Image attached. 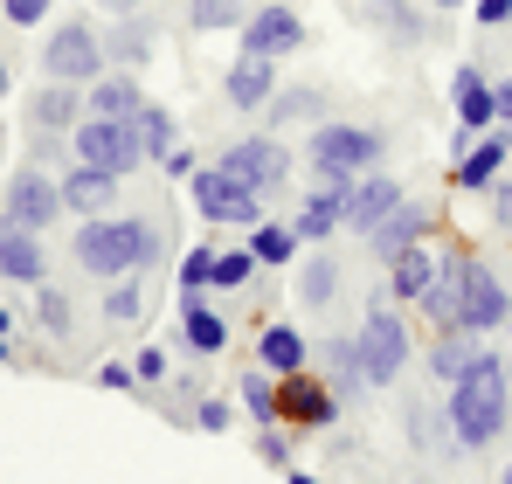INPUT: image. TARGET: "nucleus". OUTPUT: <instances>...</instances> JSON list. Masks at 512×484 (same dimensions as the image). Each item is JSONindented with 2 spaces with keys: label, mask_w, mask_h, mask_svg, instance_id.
I'll use <instances>...</instances> for the list:
<instances>
[{
  "label": "nucleus",
  "mask_w": 512,
  "mask_h": 484,
  "mask_svg": "<svg viewBox=\"0 0 512 484\" xmlns=\"http://www.w3.org/2000/svg\"><path fill=\"white\" fill-rule=\"evenodd\" d=\"M340 201H346V187H312L305 194V208H298V242H326L333 229H340Z\"/></svg>",
  "instance_id": "24"
},
{
  "label": "nucleus",
  "mask_w": 512,
  "mask_h": 484,
  "mask_svg": "<svg viewBox=\"0 0 512 484\" xmlns=\"http://www.w3.org/2000/svg\"><path fill=\"white\" fill-rule=\"evenodd\" d=\"M305 153H312V173H319L326 187H346V180H360V173L374 166V153H381V132L319 118V125H312V139H305Z\"/></svg>",
  "instance_id": "3"
},
{
  "label": "nucleus",
  "mask_w": 512,
  "mask_h": 484,
  "mask_svg": "<svg viewBox=\"0 0 512 484\" xmlns=\"http://www.w3.org/2000/svg\"><path fill=\"white\" fill-rule=\"evenodd\" d=\"M512 319V298L506 284H499V270L492 263H478V256H464V332H492V325Z\"/></svg>",
  "instance_id": "10"
},
{
  "label": "nucleus",
  "mask_w": 512,
  "mask_h": 484,
  "mask_svg": "<svg viewBox=\"0 0 512 484\" xmlns=\"http://www.w3.org/2000/svg\"><path fill=\"white\" fill-rule=\"evenodd\" d=\"M312 353H305V332L298 325H263L256 332V367H270V374H298Z\"/></svg>",
  "instance_id": "20"
},
{
  "label": "nucleus",
  "mask_w": 512,
  "mask_h": 484,
  "mask_svg": "<svg viewBox=\"0 0 512 484\" xmlns=\"http://www.w3.org/2000/svg\"><path fill=\"white\" fill-rule=\"evenodd\" d=\"M485 194H492V222H499V229L512 236V180H492Z\"/></svg>",
  "instance_id": "42"
},
{
  "label": "nucleus",
  "mask_w": 512,
  "mask_h": 484,
  "mask_svg": "<svg viewBox=\"0 0 512 484\" xmlns=\"http://www.w3.org/2000/svg\"><path fill=\"white\" fill-rule=\"evenodd\" d=\"M270 118H277V125H319V118H326V90H312V83H298V90H284V97H270Z\"/></svg>",
  "instance_id": "29"
},
{
  "label": "nucleus",
  "mask_w": 512,
  "mask_h": 484,
  "mask_svg": "<svg viewBox=\"0 0 512 484\" xmlns=\"http://www.w3.org/2000/svg\"><path fill=\"white\" fill-rule=\"evenodd\" d=\"M436 7H464V0H436Z\"/></svg>",
  "instance_id": "55"
},
{
  "label": "nucleus",
  "mask_w": 512,
  "mask_h": 484,
  "mask_svg": "<svg viewBox=\"0 0 512 484\" xmlns=\"http://www.w3.org/2000/svg\"><path fill=\"white\" fill-rule=\"evenodd\" d=\"M478 21H492V28L512 21V0H478Z\"/></svg>",
  "instance_id": "48"
},
{
  "label": "nucleus",
  "mask_w": 512,
  "mask_h": 484,
  "mask_svg": "<svg viewBox=\"0 0 512 484\" xmlns=\"http://www.w3.org/2000/svg\"><path fill=\"white\" fill-rule=\"evenodd\" d=\"M416 305H423V319L436 332H450V325L464 319V256H436V277H429V291Z\"/></svg>",
  "instance_id": "15"
},
{
  "label": "nucleus",
  "mask_w": 512,
  "mask_h": 484,
  "mask_svg": "<svg viewBox=\"0 0 512 484\" xmlns=\"http://www.w3.org/2000/svg\"><path fill=\"white\" fill-rule=\"evenodd\" d=\"M250 256H256V270H270V263H291V256H298V229L256 222V229H250Z\"/></svg>",
  "instance_id": "34"
},
{
  "label": "nucleus",
  "mask_w": 512,
  "mask_h": 484,
  "mask_svg": "<svg viewBox=\"0 0 512 484\" xmlns=\"http://www.w3.org/2000/svg\"><path fill=\"white\" fill-rule=\"evenodd\" d=\"M250 270H256L250 249H215V277H208V284H215V291H243Z\"/></svg>",
  "instance_id": "37"
},
{
  "label": "nucleus",
  "mask_w": 512,
  "mask_h": 484,
  "mask_svg": "<svg viewBox=\"0 0 512 484\" xmlns=\"http://www.w3.org/2000/svg\"><path fill=\"white\" fill-rule=\"evenodd\" d=\"M0 277H7V284H42V277H49V256H42V236H35V229L0 222Z\"/></svg>",
  "instance_id": "16"
},
{
  "label": "nucleus",
  "mask_w": 512,
  "mask_h": 484,
  "mask_svg": "<svg viewBox=\"0 0 512 484\" xmlns=\"http://www.w3.org/2000/svg\"><path fill=\"white\" fill-rule=\"evenodd\" d=\"M291 484H319V478H312V471H291Z\"/></svg>",
  "instance_id": "51"
},
{
  "label": "nucleus",
  "mask_w": 512,
  "mask_h": 484,
  "mask_svg": "<svg viewBox=\"0 0 512 484\" xmlns=\"http://www.w3.org/2000/svg\"><path fill=\"white\" fill-rule=\"evenodd\" d=\"M180 339H187L194 353H222V346H229V325L201 305V291H180Z\"/></svg>",
  "instance_id": "22"
},
{
  "label": "nucleus",
  "mask_w": 512,
  "mask_h": 484,
  "mask_svg": "<svg viewBox=\"0 0 512 484\" xmlns=\"http://www.w3.org/2000/svg\"><path fill=\"white\" fill-rule=\"evenodd\" d=\"M326 388H333V402H353V395L367 388V374H360V353H353V339H326Z\"/></svg>",
  "instance_id": "27"
},
{
  "label": "nucleus",
  "mask_w": 512,
  "mask_h": 484,
  "mask_svg": "<svg viewBox=\"0 0 512 484\" xmlns=\"http://www.w3.org/2000/svg\"><path fill=\"white\" fill-rule=\"evenodd\" d=\"M443 422H450V415H436V408L416 402V408H409V443H416V450H450L457 436H450Z\"/></svg>",
  "instance_id": "36"
},
{
  "label": "nucleus",
  "mask_w": 512,
  "mask_h": 484,
  "mask_svg": "<svg viewBox=\"0 0 512 484\" xmlns=\"http://www.w3.org/2000/svg\"><path fill=\"white\" fill-rule=\"evenodd\" d=\"M478 353H485V346H478V332H464V325H450V332H443V339L429 346V360H423V367L436 374V381H457V374H464V367H471Z\"/></svg>",
  "instance_id": "25"
},
{
  "label": "nucleus",
  "mask_w": 512,
  "mask_h": 484,
  "mask_svg": "<svg viewBox=\"0 0 512 484\" xmlns=\"http://www.w3.org/2000/svg\"><path fill=\"white\" fill-rule=\"evenodd\" d=\"M312 28L298 21V7H256L250 21H243V56H263V63H277V56H291L298 42H305Z\"/></svg>",
  "instance_id": "11"
},
{
  "label": "nucleus",
  "mask_w": 512,
  "mask_h": 484,
  "mask_svg": "<svg viewBox=\"0 0 512 484\" xmlns=\"http://www.w3.org/2000/svg\"><path fill=\"white\" fill-rule=\"evenodd\" d=\"M353 353H360L367 388H388V381L409 367V325L395 319V312H367L360 332H353Z\"/></svg>",
  "instance_id": "5"
},
{
  "label": "nucleus",
  "mask_w": 512,
  "mask_h": 484,
  "mask_svg": "<svg viewBox=\"0 0 512 484\" xmlns=\"http://www.w3.org/2000/svg\"><path fill=\"white\" fill-rule=\"evenodd\" d=\"M340 415V402H333V388L319 381V374H277V422H291V429H326Z\"/></svg>",
  "instance_id": "9"
},
{
  "label": "nucleus",
  "mask_w": 512,
  "mask_h": 484,
  "mask_svg": "<svg viewBox=\"0 0 512 484\" xmlns=\"http://www.w3.org/2000/svg\"><path fill=\"white\" fill-rule=\"evenodd\" d=\"M222 97H229L236 111H263V104L277 97V77H270V63H263V56H243V63L229 70V83H222Z\"/></svg>",
  "instance_id": "21"
},
{
  "label": "nucleus",
  "mask_w": 512,
  "mask_h": 484,
  "mask_svg": "<svg viewBox=\"0 0 512 484\" xmlns=\"http://www.w3.org/2000/svg\"><path fill=\"white\" fill-rule=\"evenodd\" d=\"M416 242H429V208L423 201H395L374 229H367V249L388 263V256H402V249H416Z\"/></svg>",
  "instance_id": "14"
},
{
  "label": "nucleus",
  "mask_w": 512,
  "mask_h": 484,
  "mask_svg": "<svg viewBox=\"0 0 512 484\" xmlns=\"http://www.w3.org/2000/svg\"><path fill=\"white\" fill-rule=\"evenodd\" d=\"M42 63H49L56 83H97L104 77V35H90V21H70V28L49 35Z\"/></svg>",
  "instance_id": "7"
},
{
  "label": "nucleus",
  "mask_w": 512,
  "mask_h": 484,
  "mask_svg": "<svg viewBox=\"0 0 512 484\" xmlns=\"http://www.w3.org/2000/svg\"><path fill=\"white\" fill-rule=\"evenodd\" d=\"M35 125L42 132H77L84 125V97L77 90H42L35 97Z\"/></svg>",
  "instance_id": "30"
},
{
  "label": "nucleus",
  "mask_w": 512,
  "mask_h": 484,
  "mask_svg": "<svg viewBox=\"0 0 512 484\" xmlns=\"http://www.w3.org/2000/svg\"><path fill=\"white\" fill-rule=\"evenodd\" d=\"M70 153H77V166H97V173H111V180H125L132 166L146 160V153H139V132L118 125V118H84V125L70 132Z\"/></svg>",
  "instance_id": "6"
},
{
  "label": "nucleus",
  "mask_w": 512,
  "mask_h": 484,
  "mask_svg": "<svg viewBox=\"0 0 512 484\" xmlns=\"http://www.w3.org/2000/svg\"><path fill=\"white\" fill-rule=\"evenodd\" d=\"M0 97H7V63H0Z\"/></svg>",
  "instance_id": "53"
},
{
  "label": "nucleus",
  "mask_w": 512,
  "mask_h": 484,
  "mask_svg": "<svg viewBox=\"0 0 512 484\" xmlns=\"http://www.w3.org/2000/svg\"><path fill=\"white\" fill-rule=\"evenodd\" d=\"M104 7H118V14H132V0H104Z\"/></svg>",
  "instance_id": "52"
},
{
  "label": "nucleus",
  "mask_w": 512,
  "mask_h": 484,
  "mask_svg": "<svg viewBox=\"0 0 512 484\" xmlns=\"http://www.w3.org/2000/svg\"><path fill=\"white\" fill-rule=\"evenodd\" d=\"M132 132H139V153H146V160H167L173 146H180V132H173V111H167V104H153V97H146V111L132 118Z\"/></svg>",
  "instance_id": "28"
},
{
  "label": "nucleus",
  "mask_w": 512,
  "mask_h": 484,
  "mask_svg": "<svg viewBox=\"0 0 512 484\" xmlns=\"http://www.w3.org/2000/svg\"><path fill=\"white\" fill-rule=\"evenodd\" d=\"M402 201V187L388 180V173H360V180H346V201H340V229H353V236H367L388 208Z\"/></svg>",
  "instance_id": "13"
},
{
  "label": "nucleus",
  "mask_w": 512,
  "mask_h": 484,
  "mask_svg": "<svg viewBox=\"0 0 512 484\" xmlns=\"http://www.w3.org/2000/svg\"><path fill=\"white\" fill-rule=\"evenodd\" d=\"M506 325H512V319H506Z\"/></svg>",
  "instance_id": "57"
},
{
  "label": "nucleus",
  "mask_w": 512,
  "mask_h": 484,
  "mask_svg": "<svg viewBox=\"0 0 512 484\" xmlns=\"http://www.w3.org/2000/svg\"><path fill=\"white\" fill-rule=\"evenodd\" d=\"M506 408H512L506 360L499 353H478L450 381V436H457V450H492L506 436Z\"/></svg>",
  "instance_id": "1"
},
{
  "label": "nucleus",
  "mask_w": 512,
  "mask_h": 484,
  "mask_svg": "<svg viewBox=\"0 0 512 484\" xmlns=\"http://www.w3.org/2000/svg\"><path fill=\"white\" fill-rule=\"evenodd\" d=\"M256 450H263V457H270V464H284V436H277V422H270V429H263V436H256Z\"/></svg>",
  "instance_id": "47"
},
{
  "label": "nucleus",
  "mask_w": 512,
  "mask_h": 484,
  "mask_svg": "<svg viewBox=\"0 0 512 484\" xmlns=\"http://www.w3.org/2000/svg\"><path fill=\"white\" fill-rule=\"evenodd\" d=\"M187 194H194L201 222H222V229H256L263 222V194H256L250 180H236L229 166H194Z\"/></svg>",
  "instance_id": "4"
},
{
  "label": "nucleus",
  "mask_w": 512,
  "mask_h": 484,
  "mask_svg": "<svg viewBox=\"0 0 512 484\" xmlns=\"http://www.w3.org/2000/svg\"><path fill=\"white\" fill-rule=\"evenodd\" d=\"M0 360H7V332H0Z\"/></svg>",
  "instance_id": "54"
},
{
  "label": "nucleus",
  "mask_w": 512,
  "mask_h": 484,
  "mask_svg": "<svg viewBox=\"0 0 512 484\" xmlns=\"http://www.w3.org/2000/svg\"><path fill=\"white\" fill-rule=\"evenodd\" d=\"M222 166H229L236 180H250L256 194H270V187H284V173H291V153H284L270 132H256V139H236V146L222 153Z\"/></svg>",
  "instance_id": "12"
},
{
  "label": "nucleus",
  "mask_w": 512,
  "mask_h": 484,
  "mask_svg": "<svg viewBox=\"0 0 512 484\" xmlns=\"http://www.w3.org/2000/svg\"><path fill=\"white\" fill-rule=\"evenodd\" d=\"M49 14V0H7V21H21V28H35Z\"/></svg>",
  "instance_id": "44"
},
{
  "label": "nucleus",
  "mask_w": 512,
  "mask_h": 484,
  "mask_svg": "<svg viewBox=\"0 0 512 484\" xmlns=\"http://www.w3.org/2000/svg\"><path fill=\"white\" fill-rule=\"evenodd\" d=\"M153 56V28L146 21H125L118 35H104V63H125V70H139Z\"/></svg>",
  "instance_id": "32"
},
{
  "label": "nucleus",
  "mask_w": 512,
  "mask_h": 484,
  "mask_svg": "<svg viewBox=\"0 0 512 484\" xmlns=\"http://www.w3.org/2000/svg\"><path fill=\"white\" fill-rule=\"evenodd\" d=\"M374 21H381V28H395L402 42H423V14H416L409 0H374Z\"/></svg>",
  "instance_id": "38"
},
{
  "label": "nucleus",
  "mask_w": 512,
  "mask_h": 484,
  "mask_svg": "<svg viewBox=\"0 0 512 484\" xmlns=\"http://www.w3.org/2000/svg\"><path fill=\"white\" fill-rule=\"evenodd\" d=\"M450 90H457V118H464V132H485V125L499 118V104H492V83L478 77L471 63L457 70V83H450Z\"/></svg>",
  "instance_id": "26"
},
{
  "label": "nucleus",
  "mask_w": 512,
  "mask_h": 484,
  "mask_svg": "<svg viewBox=\"0 0 512 484\" xmlns=\"http://www.w3.org/2000/svg\"><path fill=\"white\" fill-rule=\"evenodd\" d=\"M118 325H132L139 312H146V291H139V277H118V291H111V305H104Z\"/></svg>",
  "instance_id": "40"
},
{
  "label": "nucleus",
  "mask_w": 512,
  "mask_h": 484,
  "mask_svg": "<svg viewBox=\"0 0 512 484\" xmlns=\"http://www.w3.org/2000/svg\"><path fill=\"white\" fill-rule=\"evenodd\" d=\"M63 215V187L42 173V166H28V173H14V187H7V201H0V222H14V229H49Z\"/></svg>",
  "instance_id": "8"
},
{
  "label": "nucleus",
  "mask_w": 512,
  "mask_h": 484,
  "mask_svg": "<svg viewBox=\"0 0 512 484\" xmlns=\"http://www.w3.org/2000/svg\"><path fill=\"white\" fill-rule=\"evenodd\" d=\"M208 277H215V249H194L180 263V291H208Z\"/></svg>",
  "instance_id": "41"
},
{
  "label": "nucleus",
  "mask_w": 512,
  "mask_h": 484,
  "mask_svg": "<svg viewBox=\"0 0 512 484\" xmlns=\"http://www.w3.org/2000/svg\"><path fill=\"white\" fill-rule=\"evenodd\" d=\"M499 484H512V464H506V478H499Z\"/></svg>",
  "instance_id": "56"
},
{
  "label": "nucleus",
  "mask_w": 512,
  "mask_h": 484,
  "mask_svg": "<svg viewBox=\"0 0 512 484\" xmlns=\"http://www.w3.org/2000/svg\"><path fill=\"white\" fill-rule=\"evenodd\" d=\"M167 173H173V180H187V173H194V153H187V146H173V153H167Z\"/></svg>",
  "instance_id": "49"
},
{
  "label": "nucleus",
  "mask_w": 512,
  "mask_h": 484,
  "mask_svg": "<svg viewBox=\"0 0 512 484\" xmlns=\"http://www.w3.org/2000/svg\"><path fill=\"white\" fill-rule=\"evenodd\" d=\"M35 312H42V325H49V332H70V312H77V305H70L56 284H35Z\"/></svg>",
  "instance_id": "39"
},
{
  "label": "nucleus",
  "mask_w": 512,
  "mask_h": 484,
  "mask_svg": "<svg viewBox=\"0 0 512 484\" xmlns=\"http://www.w3.org/2000/svg\"><path fill=\"white\" fill-rule=\"evenodd\" d=\"M243 408H250L256 429L277 422V374H270V367H250V374H243Z\"/></svg>",
  "instance_id": "35"
},
{
  "label": "nucleus",
  "mask_w": 512,
  "mask_h": 484,
  "mask_svg": "<svg viewBox=\"0 0 512 484\" xmlns=\"http://www.w3.org/2000/svg\"><path fill=\"white\" fill-rule=\"evenodd\" d=\"M201 429H208V436L229 429V402H201Z\"/></svg>",
  "instance_id": "46"
},
{
  "label": "nucleus",
  "mask_w": 512,
  "mask_h": 484,
  "mask_svg": "<svg viewBox=\"0 0 512 484\" xmlns=\"http://www.w3.org/2000/svg\"><path fill=\"white\" fill-rule=\"evenodd\" d=\"M146 111V90L132 77H97L90 83V104H84V118H118V125H132Z\"/></svg>",
  "instance_id": "18"
},
{
  "label": "nucleus",
  "mask_w": 512,
  "mask_h": 484,
  "mask_svg": "<svg viewBox=\"0 0 512 484\" xmlns=\"http://www.w3.org/2000/svg\"><path fill=\"white\" fill-rule=\"evenodd\" d=\"M77 263H84L90 277H139V270H153V256H160V229L153 222H139V215H90L84 229H77V249H70Z\"/></svg>",
  "instance_id": "2"
},
{
  "label": "nucleus",
  "mask_w": 512,
  "mask_h": 484,
  "mask_svg": "<svg viewBox=\"0 0 512 484\" xmlns=\"http://www.w3.org/2000/svg\"><path fill=\"white\" fill-rule=\"evenodd\" d=\"M97 381H104V388H111V395H125V388H139V374H132V367H104V374H97Z\"/></svg>",
  "instance_id": "45"
},
{
  "label": "nucleus",
  "mask_w": 512,
  "mask_h": 484,
  "mask_svg": "<svg viewBox=\"0 0 512 484\" xmlns=\"http://www.w3.org/2000/svg\"><path fill=\"white\" fill-rule=\"evenodd\" d=\"M506 153H512V132H492V139H478V146L457 160V187H464V194H485V187L499 180Z\"/></svg>",
  "instance_id": "19"
},
{
  "label": "nucleus",
  "mask_w": 512,
  "mask_h": 484,
  "mask_svg": "<svg viewBox=\"0 0 512 484\" xmlns=\"http://www.w3.org/2000/svg\"><path fill=\"white\" fill-rule=\"evenodd\" d=\"M333 291H340V270H333V256H305V270H298V305H333Z\"/></svg>",
  "instance_id": "33"
},
{
  "label": "nucleus",
  "mask_w": 512,
  "mask_h": 484,
  "mask_svg": "<svg viewBox=\"0 0 512 484\" xmlns=\"http://www.w3.org/2000/svg\"><path fill=\"white\" fill-rule=\"evenodd\" d=\"M492 104H499V118L512 125V83H492Z\"/></svg>",
  "instance_id": "50"
},
{
  "label": "nucleus",
  "mask_w": 512,
  "mask_h": 484,
  "mask_svg": "<svg viewBox=\"0 0 512 484\" xmlns=\"http://www.w3.org/2000/svg\"><path fill=\"white\" fill-rule=\"evenodd\" d=\"M187 21H194V35H222V28L250 21V0H187Z\"/></svg>",
  "instance_id": "31"
},
{
  "label": "nucleus",
  "mask_w": 512,
  "mask_h": 484,
  "mask_svg": "<svg viewBox=\"0 0 512 484\" xmlns=\"http://www.w3.org/2000/svg\"><path fill=\"white\" fill-rule=\"evenodd\" d=\"M132 374H139V381H160V374H167V353H160V346H146V353L132 360Z\"/></svg>",
  "instance_id": "43"
},
{
  "label": "nucleus",
  "mask_w": 512,
  "mask_h": 484,
  "mask_svg": "<svg viewBox=\"0 0 512 484\" xmlns=\"http://www.w3.org/2000/svg\"><path fill=\"white\" fill-rule=\"evenodd\" d=\"M429 277H436V256H429V242L402 249V256H388V291H395L402 305H416V298H423Z\"/></svg>",
  "instance_id": "23"
},
{
  "label": "nucleus",
  "mask_w": 512,
  "mask_h": 484,
  "mask_svg": "<svg viewBox=\"0 0 512 484\" xmlns=\"http://www.w3.org/2000/svg\"><path fill=\"white\" fill-rule=\"evenodd\" d=\"M56 187H63V208H70V215H84V222H90V215H104V208L118 201V180H111V173H97V166L63 173Z\"/></svg>",
  "instance_id": "17"
}]
</instances>
